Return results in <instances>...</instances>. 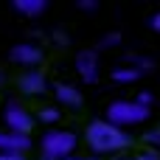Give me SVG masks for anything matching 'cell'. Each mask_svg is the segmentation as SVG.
Instances as JSON below:
<instances>
[{
  "label": "cell",
  "instance_id": "obj_1",
  "mask_svg": "<svg viewBox=\"0 0 160 160\" xmlns=\"http://www.w3.org/2000/svg\"><path fill=\"white\" fill-rule=\"evenodd\" d=\"M84 138H87V146L96 155H115V152H124L132 143L129 132L121 129V127H112L110 121H90Z\"/></svg>",
  "mask_w": 160,
  "mask_h": 160
},
{
  "label": "cell",
  "instance_id": "obj_2",
  "mask_svg": "<svg viewBox=\"0 0 160 160\" xmlns=\"http://www.w3.org/2000/svg\"><path fill=\"white\" fill-rule=\"evenodd\" d=\"M76 146H79V141L68 129H48L39 141V149H42L45 160H70L76 155Z\"/></svg>",
  "mask_w": 160,
  "mask_h": 160
},
{
  "label": "cell",
  "instance_id": "obj_3",
  "mask_svg": "<svg viewBox=\"0 0 160 160\" xmlns=\"http://www.w3.org/2000/svg\"><path fill=\"white\" fill-rule=\"evenodd\" d=\"M149 115H152V110L135 104L132 98H118V101H112V104L107 107V118H104V121H110L112 127L127 129V127H138V124H143Z\"/></svg>",
  "mask_w": 160,
  "mask_h": 160
},
{
  "label": "cell",
  "instance_id": "obj_4",
  "mask_svg": "<svg viewBox=\"0 0 160 160\" xmlns=\"http://www.w3.org/2000/svg\"><path fill=\"white\" fill-rule=\"evenodd\" d=\"M3 124H6V132H17V135H25L31 138V129L37 124V118L17 101H8L3 107Z\"/></svg>",
  "mask_w": 160,
  "mask_h": 160
},
{
  "label": "cell",
  "instance_id": "obj_5",
  "mask_svg": "<svg viewBox=\"0 0 160 160\" xmlns=\"http://www.w3.org/2000/svg\"><path fill=\"white\" fill-rule=\"evenodd\" d=\"M8 59H11L14 65H20L22 70H37V68L42 65L45 53H42V48H39L37 42H17V45L8 51Z\"/></svg>",
  "mask_w": 160,
  "mask_h": 160
},
{
  "label": "cell",
  "instance_id": "obj_6",
  "mask_svg": "<svg viewBox=\"0 0 160 160\" xmlns=\"http://www.w3.org/2000/svg\"><path fill=\"white\" fill-rule=\"evenodd\" d=\"M76 73L84 84H96L101 76V59L98 51H79L76 53Z\"/></svg>",
  "mask_w": 160,
  "mask_h": 160
},
{
  "label": "cell",
  "instance_id": "obj_7",
  "mask_svg": "<svg viewBox=\"0 0 160 160\" xmlns=\"http://www.w3.org/2000/svg\"><path fill=\"white\" fill-rule=\"evenodd\" d=\"M53 98H56L59 107H70V110H79V107L84 104L82 90H79L76 84H70V82H56V84H53Z\"/></svg>",
  "mask_w": 160,
  "mask_h": 160
},
{
  "label": "cell",
  "instance_id": "obj_8",
  "mask_svg": "<svg viewBox=\"0 0 160 160\" xmlns=\"http://www.w3.org/2000/svg\"><path fill=\"white\" fill-rule=\"evenodd\" d=\"M31 149V138L0 129V155H22Z\"/></svg>",
  "mask_w": 160,
  "mask_h": 160
},
{
  "label": "cell",
  "instance_id": "obj_9",
  "mask_svg": "<svg viewBox=\"0 0 160 160\" xmlns=\"http://www.w3.org/2000/svg\"><path fill=\"white\" fill-rule=\"evenodd\" d=\"M17 84H20V90H22L25 96H42V93L48 90V79H45L42 70H25Z\"/></svg>",
  "mask_w": 160,
  "mask_h": 160
},
{
  "label": "cell",
  "instance_id": "obj_10",
  "mask_svg": "<svg viewBox=\"0 0 160 160\" xmlns=\"http://www.w3.org/2000/svg\"><path fill=\"white\" fill-rule=\"evenodd\" d=\"M11 6H14L17 14H22V17H28V20H37V17H42V14L48 11V3H45V0H14Z\"/></svg>",
  "mask_w": 160,
  "mask_h": 160
},
{
  "label": "cell",
  "instance_id": "obj_11",
  "mask_svg": "<svg viewBox=\"0 0 160 160\" xmlns=\"http://www.w3.org/2000/svg\"><path fill=\"white\" fill-rule=\"evenodd\" d=\"M112 82L115 84H135L138 79H141V73L132 68V65H118V68H112Z\"/></svg>",
  "mask_w": 160,
  "mask_h": 160
},
{
  "label": "cell",
  "instance_id": "obj_12",
  "mask_svg": "<svg viewBox=\"0 0 160 160\" xmlns=\"http://www.w3.org/2000/svg\"><path fill=\"white\" fill-rule=\"evenodd\" d=\"M37 118H39L42 124H59V118H62V110H59V107H42Z\"/></svg>",
  "mask_w": 160,
  "mask_h": 160
},
{
  "label": "cell",
  "instance_id": "obj_13",
  "mask_svg": "<svg viewBox=\"0 0 160 160\" xmlns=\"http://www.w3.org/2000/svg\"><path fill=\"white\" fill-rule=\"evenodd\" d=\"M132 101H135V104H141V107H146V110H152V104H155V93H152V90H141Z\"/></svg>",
  "mask_w": 160,
  "mask_h": 160
},
{
  "label": "cell",
  "instance_id": "obj_14",
  "mask_svg": "<svg viewBox=\"0 0 160 160\" xmlns=\"http://www.w3.org/2000/svg\"><path fill=\"white\" fill-rule=\"evenodd\" d=\"M118 42H121V34H115V31H112V34H107V37H104V42H101L98 48H115Z\"/></svg>",
  "mask_w": 160,
  "mask_h": 160
},
{
  "label": "cell",
  "instance_id": "obj_15",
  "mask_svg": "<svg viewBox=\"0 0 160 160\" xmlns=\"http://www.w3.org/2000/svg\"><path fill=\"white\" fill-rule=\"evenodd\" d=\"M149 28H152V31H158V34H160V11H155V14L149 17Z\"/></svg>",
  "mask_w": 160,
  "mask_h": 160
},
{
  "label": "cell",
  "instance_id": "obj_16",
  "mask_svg": "<svg viewBox=\"0 0 160 160\" xmlns=\"http://www.w3.org/2000/svg\"><path fill=\"white\" fill-rule=\"evenodd\" d=\"M146 143H158V146H160V127H158V129H152V132L146 135Z\"/></svg>",
  "mask_w": 160,
  "mask_h": 160
},
{
  "label": "cell",
  "instance_id": "obj_17",
  "mask_svg": "<svg viewBox=\"0 0 160 160\" xmlns=\"http://www.w3.org/2000/svg\"><path fill=\"white\" fill-rule=\"evenodd\" d=\"M79 8H82V11H96L98 3H79Z\"/></svg>",
  "mask_w": 160,
  "mask_h": 160
},
{
  "label": "cell",
  "instance_id": "obj_18",
  "mask_svg": "<svg viewBox=\"0 0 160 160\" xmlns=\"http://www.w3.org/2000/svg\"><path fill=\"white\" fill-rule=\"evenodd\" d=\"M0 160H25L22 155H0Z\"/></svg>",
  "mask_w": 160,
  "mask_h": 160
}]
</instances>
